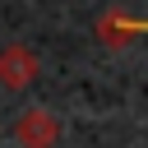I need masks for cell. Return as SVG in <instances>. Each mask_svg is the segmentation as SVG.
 <instances>
[{
	"instance_id": "cell-1",
	"label": "cell",
	"mask_w": 148,
	"mask_h": 148,
	"mask_svg": "<svg viewBox=\"0 0 148 148\" xmlns=\"http://www.w3.org/2000/svg\"><path fill=\"white\" fill-rule=\"evenodd\" d=\"M14 139L23 148H56L60 143V120L46 111V106H32L14 120Z\"/></svg>"
},
{
	"instance_id": "cell-2",
	"label": "cell",
	"mask_w": 148,
	"mask_h": 148,
	"mask_svg": "<svg viewBox=\"0 0 148 148\" xmlns=\"http://www.w3.org/2000/svg\"><path fill=\"white\" fill-rule=\"evenodd\" d=\"M37 69H42V60H37L32 46H23V42L0 46V83L5 88H28L37 79Z\"/></svg>"
}]
</instances>
